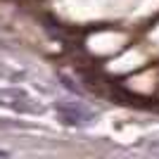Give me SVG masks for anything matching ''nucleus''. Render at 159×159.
Wrapping results in <instances>:
<instances>
[{
  "label": "nucleus",
  "instance_id": "1",
  "mask_svg": "<svg viewBox=\"0 0 159 159\" xmlns=\"http://www.w3.org/2000/svg\"><path fill=\"white\" fill-rule=\"evenodd\" d=\"M0 154H5V152H0Z\"/></svg>",
  "mask_w": 159,
  "mask_h": 159
}]
</instances>
